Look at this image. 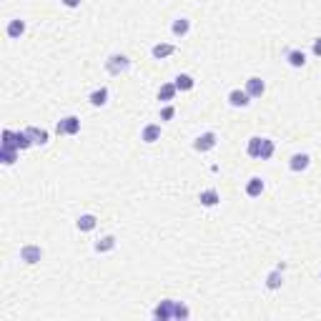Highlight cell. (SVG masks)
Segmentation results:
<instances>
[{
    "label": "cell",
    "instance_id": "6da1fadb",
    "mask_svg": "<svg viewBox=\"0 0 321 321\" xmlns=\"http://www.w3.org/2000/svg\"><path fill=\"white\" fill-rule=\"evenodd\" d=\"M56 133L58 136H78L81 133V118L78 116H65L56 123Z\"/></svg>",
    "mask_w": 321,
    "mask_h": 321
},
{
    "label": "cell",
    "instance_id": "7a4b0ae2",
    "mask_svg": "<svg viewBox=\"0 0 321 321\" xmlns=\"http://www.w3.org/2000/svg\"><path fill=\"white\" fill-rule=\"evenodd\" d=\"M128 68H131V58L123 56V53H113L111 58L106 60V70H108L111 76H120V73H126Z\"/></svg>",
    "mask_w": 321,
    "mask_h": 321
},
{
    "label": "cell",
    "instance_id": "3957f363",
    "mask_svg": "<svg viewBox=\"0 0 321 321\" xmlns=\"http://www.w3.org/2000/svg\"><path fill=\"white\" fill-rule=\"evenodd\" d=\"M218 143V136L213 133V131H206L201 133L196 141H193V151H199V153H208V151H213Z\"/></svg>",
    "mask_w": 321,
    "mask_h": 321
},
{
    "label": "cell",
    "instance_id": "277c9868",
    "mask_svg": "<svg viewBox=\"0 0 321 321\" xmlns=\"http://www.w3.org/2000/svg\"><path fill=\"white\" fill-rule=\"evenodd\" d=\"M174 306H176L174 299H163V301H161V304L153 309V319H158V321L174 319Z\"/></svg>",
    "mask_w": 321,
    "mask_h": 321
},
{
    "label": "cell",
    "instance_id": "5b68a950",
    "mask_svg": "<svg viewBox=\"0 0 321 321\" xmlns=\"http://www.w3.org/2000/svg\"><path fill=\"white\" fill-rule=\"evenodd\" d=\"M40 259H43V249H40V246H35V243H26V246L20 249V261L38 263Z\"/></svg>",
    "mask_w": 321,
    "mask_h": 321
},
{
    "label": "cell",
    "instance_id": "8992f818",
    "mask_svg": "<svg viewBox=\"0 0 321 321\" xmlns=\"http://www.w3.org/2000/svg\"><path fill=\"white\" fill-rule=\"evenodd\" d=\"M229 106H234V108H249L251 106V95L246 90H241V88H234L229 93Z\"/></svg>",
    "mask_w": 321,
    "mask_h": 321
},
{
    "label": "cell",
    "instance_id": "52a82bcc",
    "mask_svg": "<svg viewBox=\"0 0 321 321\" xmlns=\"http://www.w3.org/2000/svg\"><path fill=\"white\" fill-rule=\"evenodd\" d=\"M309 166H311V156L309 153H293L291 158H289V168H291L293 174H301Z\"/></svg>",
    "mask_w": 321,
    "mask_h": 321
},
{
    "label": "cell",
    "instance_id": "ba28073f",
    "mask_svg": "<svg viewBox=\"0 0 321 321\" xmlns=\"http://www.w3.org/2000/svg\"><path fill=\"white\" fill-rule=\"evenodd\" d=\"M251 98H261L263 93H266V83H263L259 76H251L249 81H246V88H243Z\"/></svg>",
    "mask_w": 321,
    "mask_h": 321
},
{
    "label": "cell",
    "instance_id": "9c48e42d",
    "mask_svg": "<svg viewBox=\"0 0 321 321\" xmlns=\"http://www.w3.org/2000/svg\"><path fill=\"white\" fill-rule=\"evenodd\" d=\"M284 263H279L268 276H266V289H271V291H276V289H281V284H284Z\"/></svg>",
    "mask_w": 321,
    "mask_h": 321
},
{
    "label": "cell",
    "instance_id": "30bf717a",
    "mask_svg": "<svg viewBox=\"0 0 321 321\" xmlns=\"http://www.w3.org/2000/svg\"><path fill=\"white\" fill-rule=\"evenodd\" d=\"M141 141L148 143V146L156 143V141H161V126H158V123H148L146 128L141 131Z\"/></svg>",
    "mask_w": 321,
    "mask_h": 321
},
{
    "label": "cell",
    "instance_id": "8fae6325",
    "mask_svg": "<svg viewBox=\"0 0 321 321\" xmlns=\"http://www.w3.org/2000/svg\"><path fill=\"white\" fill-rule=\"evenodd\" d=\"M26 30H28V26H26V20H20V18H13V20L8 23V28H5V33H8V38L18 40L20 35H26Z\"/></svg>",
    "mask_w": 321,
    "mask_h": 321
},
{
    "label": "cell",
    "instance_id": "7c38bea8",
    "mask_svg": "<svg viewBox=\"0 0 321 321\" xmlns=\"http://www.w3.org/2000/svg\"><path fill=\"white\" fill-rule=\"evenodd\" d=\"M263 188H266L263 178L254 176V178H249V183H246V196H249V199H259L263 193Z\"/></svg>",
    "mask_w": 321,
    "mask_h": 321
},
{
    "label": "cell",
    "instance_id": "4fadbf2b",
    "mask_svg": "<svg viewBox=\"0 0 321 321\" xmlns=\"http://www.w3.org/2000/svg\"><path fill=\"white\" fill-rule=\"evenodd\" d=\"M174 53H176V45H171V43H156L151 48V56L156 60H163V58H168V56H174Z\"/></svg>",
    "mask_w": 321,
    "mask_h": 321
},
{
    "label": "cell",
    "instance_id": "5bb4252c",
    "mask_svg": "<svg viewBox=\"0 0 321 321\" xmlns=\"http://www.w3.org/2000/svg\"><path fill=\"white\" fill-rule=\"evenodd\" d=\"M30 136V141H33V146H45L48 143V131L45 128H38V126H30V128H26Z\"/></svg>",
    "mask_w": 321,
    "mask_h": 321
},
{
    "label": "cell",
    "instance_id": "9a60e30c",
    "mask_svg": "<svg viewBox=\"0 0 321 321\" xmlns=\"http://www.w3.org/2000/svg\"><path fill=\"white\" fill-rule=\"evenodd\" d=\"M199 201H201V206H206V208H213V206H218L221 196H218V191H216V188H206V191H201Z\"/></svg>",
    "mask_w": 321,
    "mask_h": 321
},
{
    "label": "cell",
    "instance_id": "2e32d148",
    "mask_svg": "<svg viewBox=\"0 0 321 321\" xmlns=\"http://www.w3.org/2000/svg\"><path fill=\"white\" fill-rule=\"evenodd\" d=\"M76 226H78V231H83V234H88V231H93V229L98 226V218H95L93 213H83V216H78Z\"/></svg>",
    "mask_w": 321,
    "mask_h": 321
},
{
    "label": "cell",
    "instance_id": "e0dca14e",
    "mask_svg": "<svg viewBox=\"0 0 321 321\" xmlns=\"http://www.w3.org/2000/svg\"><path fill=\"white\" fill-rule=\"evenodd\" d=\"M188 30H191V20L188 18H176L174 23H171V33H174L176 38H186Z\"/></svg>",
    "mask_w": 321,
    "mask_h": 321
},
{
    "label": "cell",
    "instance_id": "ac0fdd59",
    "mask_svg": "<svg viewBox=\"0 0 321 321\" xmlns=\"http://www.w3.org/2000/svg\"><path fill=\"white\" fill-rule=\"evenodd\" d=\"M174 86L181 90V93H188V90H193L196 86V81H193V76H188V73H178L174 81Z\"/></svg>",
    "mask_w": 321,
    "mask_h": 321
},
{
    "label": "cell",
    "instance_id": "d6986e66",
    "mask_svg": "<svg viewBox=\"0 0 321 321\" xmlns=\"http://www.w3.org/2000/svg\"><path fill=\"white\" fill-rule=\"evenodd\" d=\"M286 60H289L291 68H304L306 65V53L299 51V48H291V51H286Z\"/></svg>",
    "mask_w": 321,
    "mask_h": 321
},
{
    "label": "cell",
    "instance_id": "ffe728a7",
    "mask_svg": "<svg viewBox=\"0 0 321 321\" xmlns=\"http://www.w3.org/2000/svg\"><path fill=\"white\" fill-rule=\"evenodd\" d=\"M88 101H90V106H95V108H101V106H106L108 103V88H95L90 95H88Z\"/></svg>",
    "mask_w": 321,
    "mask_h": 321
},
{
    "label": "cell",
    "instance_id": "44dd1931",
    "mask_svg": "<svg viewBox=\"0 0 321 321\" xmlns=\"http://www.w3.org/2000/svg\"><path fill=\"white\" fill-rule=\"evenodd\" d=\"M176 93H178V88H176L174 83H163V86L158 88V101H161V103H171L176 98Z\"/></svg>",
    "mask_w": 321,
    "mask_h": 321
},
{
    "label": "cell",
    "instance_id": "7402d4cb",
    "mask_svg": "<svg viewBox=\"0 0 321 321\" xmlns=\"http://www.w3.org/2000/svg\"><path fill=\"white\" fill-rule=\"evenodd\" d=\"M113 249H116V236L108 234L95 241V251H98V254H108V251H113Z\"/></svg>",
    "mask_w": 321,
    "mask_h": 321
},
{
    "label": "cell",
    "instance_id": "603a6c76",
    "mask_svg": "<svg viewBox=\"0 0 321 321\" xmlns=\"http://www.w3.org/2000/svg\"><path fill=\"white\" fill-rule=\"evenodd\" d=\"M18 156H20L18 148H0V161H3V166H13V163L18 161Z\"/></svg>",
    "mask_w": 321,
    "mask_h": 321
},
{
    "label": "cell",
    "instance_id": "cb8c5ba5",
    "mask_svg": "<svg viewBox=\"0 0 321 321\" xmlns=\"http://www.w3.org/2000/svg\"><path fill=\"white\" fill-rule=\"evenodd\" d=\"M33 146V141H30L28 131H15V148L18 151H28Z\"/></svg>",
    "mask_w": 321,
    "mask_h": 321
},
{
    "label": "cell",
    "instance_id": "d4e9b609",
    "mask_svg": "<svg viewBox=\"0 0 321 321\" xmlns=\"http://www.w3.org/2000/svg\"><path fill=\"white\" fill-rule=\"evenodd\" d=\"M274 151H276L274 141H271V138H261V153H259V161H268V158L274 156Z\"/></svg>",
    "mask_w": 321,
    "mask_h": 321
},
{
    "label": "cell",
    "instance_id": "484cf974",
    "mask_svg": "<svg viewBox=\"0 0 321 321\" xmlns=\"http://www.w3.org/2000/svg\"><path fill=\"white\" fill-rule=\"evenodd\" d=\"M246 153H249L251 158H259V153H261V136H254V138H249Z\"/></svg>",
    "mask_w": 321,
    "mask_h": 321
},
{
    "label": "cell",
    "instance_id": "4316f807",
    "mask_svg": "<svg viewBox=\"0 0 321 321\" xmlns=\"http://www.w3.org/2000/svg\"><path fill=\"white\" fill-rule=\"evenodd\" d=\"M188 316H191L188 306H186V304H181V301H176V306H174V319H188Z\"/></svg>",
    "mask_w": 321,
    "mask_h": 321
},
{
    "label": "cell",
    "instance_id": "83f0119b",
    "mask_svg": "<svg viewBox=\"0 0 321 321\" xmlns=\"http://www.w3.org/2000/svg\"><path fill=\"white\" fill-rule=\"evenodd\" d=\"M3 148H15V131L10 128L3 131Z\"/></svg>",
    "mask_w": 321,
    "mask_h": 321
},
{
    "label": "cell",
    "instance_id": "f1b7e54d",
    "mask_svg": "<svg viewBox=\"0 0 321 321\" xmlns=\"http://www.w3.org/2000/svg\"><path fill=\"white\" fill-rule=\"evenodd\" d=\"M174 116H176V108H174V106H171V103L161 108V120H171V118H174Z\"/></svg>",
    "mask_w": 321,
    "mask_h": 321
},
{
    "label": "cell",
    "instance_id": "f546056e",
    "mask_svg": "<svg viewBox=\"0 0 321 321\" xmlns=\"http://www.w3.org/2000/svg\"><path fill=\"white\" fill-rule=\"evenodd\" d=\"M311 53H314L316 58H321V38H316V40H314V45H311Z\"/></svg>",
    "mask_w": 321,
    "mask_h": 321
},
{
    "label": "cell",
    "instance_id": "4dcf8cb0",
    "mask_svg": "<svg viewBox=\"0 0 321 321\" xmlns=\"http://www.w3.org/2000/svg\"><path fill=\"white\" fill-rule=\"evenodd\" d=\"M60 3H63L65 8H78V5H81V0H60Z\"/></svg>",
    "mask_w": 321,
    "mask_h": 321
}]
</instances>
